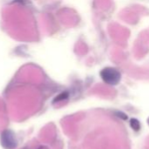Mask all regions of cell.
Returning a JSON list of instances; mask_svg holds the SVG:
<instances>
[{"instance_id":"obj_4","label":"cell","mask_w":149,"mask_h":149,"mask_svg":"<svg viewBox=\"0 0 149 149\" xmlns=\"http://www.w3.org/2000/svg\"><path fill=\"white\" fill-rule=\"evenodd\" d=\"M68 97V93L67 92H64V93H60L54 100V103H56V102H60V101H63L65 100H67Z\"/></svg>"},{"instance_id":"obj_3","label":"cell","mask_w":149,"mask_h":149,"mask_svg":"<svg viewBox=\"0 0 149 149\" xmlns=\"http://www.w3.org/2000/svg\"><path fill=\"white\" fill-rule=\"evenodd\" d=\"M130 126L134 131H139L141 129V124L140 121L136 119H132L130 121Z\"/></svg>"},{"instance_id":"obj_2","label":"cell","mask_w":149,"mask_h":149,"mask_svg":"<svg viewBox=\"0 0 149 149\" xmlns=\"http://www.w3.org/2000/svg\"><path fill=\"white\" fill-rule=\"evenodd\" d=\"M0 142L4 149H14L18 145L14 133L9 129L2 132L0 135Z\"/></svg>"},{"instance_id":"obj_1","label":"cell","mask_w":149,"mask_h":149,"mask_svg":"<svg viewBox=\"0 0 149 149\" xmlns=\"http://www.w3.org/2000/svg\"><path fill=\"white\" fill-rule=\"evenodd\" d=\"M101 78L108 85H112V86H115L117 85L121 79V75L120 72L112 67H106L105 69H103L100 72Z\"/></svg>"},{"instance_id":"obj_5","label":"cell","mask_w":149,"mask_h":149,"mask_svg":"<svg viewBox=\"0 0 149 149\" xmlns=\"http://www.w3.org/2000/svg\"><path fill=\"white\" fill-rule=\"evenodd\" d=\"M148 125H149V118L148 119Z\"/></svg>"}]
</instances>
